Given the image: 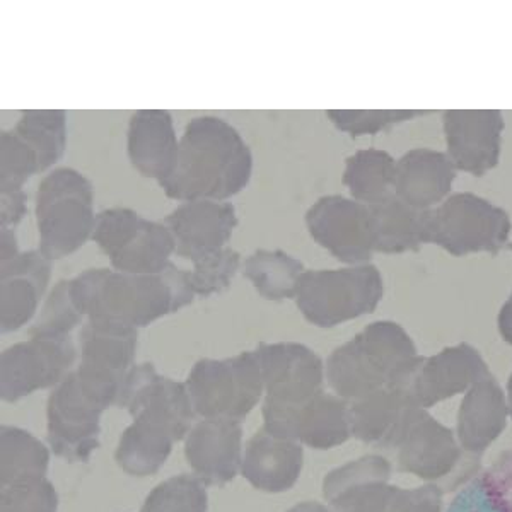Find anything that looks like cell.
<instances>
[{
    "label": "cell",
    "mask_w": 512,
    "mask_h": 512,
    "mask_svg": "<svg viewBox=\"0 0 512 512\" xmlns=\"http://www.w3.org/2000/svg\"><path fill=\"white\" fill-rule=\"evenodd\" d=\"M251 175L253 152L238 130L222 118L202 115L188 122L175 171L159 185L180 202H227L245 190Z\"/></svg>",
    "instance_id": "cell-1"
},
{
    "label": "cell",
    "mask_w": 512,
    "mask_h": 512,
    "mask_svg": "<svg viewBox=\"0 0 512 512\" xmlns=\"http://www.w3.org/2000/svg\"><path fill=\"white\" fill-rule=\"evenodd\" d=\"M72 303L89 320L147 326L192 303L188 270L169 263L161 274L135 275L89 268L70 279Z\"/></svg>",
    "instance_id": "cell-2"
},
{
    "label": "cell",
    "mask_w": 512,
    "mask_h": 512,
    "mask_svg": "<svg viewBox=\"0 0 512 512\" xmlns=\"http://www.w3.org/2000/svg\"><path fill=\"white\" fill-rule=\"evenodd\" d=\"M422 361L402 326L376 321L333 350L326 378L342 400L352 403L386 388H408Z\"/></svg>",
    "instance_id": "cell-3"
},
{
    "label": "cell",
    "mask_w": 512,
    "mask_h": 512,
    "mask_svg": "<svg viewBox=\"0 0 512 512\" xmlns=\"http://www.w3.org/2000/svg\"><path fill=\"white\" fill-rule=\"evenodd\" d=\"M93 185L72 168L50 171L36 190L40 253L50 262L72 255L93 238Z\"/></svg>",
    "instance_id": "cell-4"
},
{
    "label": "cell",
    "mask_w": 512,
    "mask_h": 512,
    "mask_svg": "<svg viewBox=\"0 0 512 512\" xmlns=\"http://www.w3.org/2000/svg\"><path fill=\"white\" fill-rule=\"evenodd\" d=\"M383 292V275L371 263L306 270L299 280L296 304L308 323L332 328L373 313Z\"/></svg>",
    "instance_id": "cell-5"
},
{
    "label": "cell",
    "mask_w": 512,
    "mask_h": 512,
    "mask_svg": "<svg viewBox=\"0 0 512 512\" xmlns=\"http://www.w3.org/2000/svg\"><path fill=\"white\" fill-rule=\"evenodd\" d=\"M511 234L506 210L475 193L449 195L443 204L425 210L422 239L453 256L497 253Z\"/></svg>",
    "instance_id": "cell-6"
},
{
    "label": "cell",
    "mask_w": 512,
    "mask_h": 512,
    "mask_svg": "<svg viewBox=\"0 0 512 512\" xmlns=\"http://www.w3.org/2000/svg\"><path fill=\"white\" fill-rule=\"evenodd\" d=\"M91 239L110 258L113 270L125 274H161L176 251L175 236L166 224L147 221L125 207L99 212Z\"/></svg>",
    "instance_id": "cell-7"
},
{
    "label": "cell",
    "mask_w": 512,
    "mask_h": 512,
    "mask_svg": "<svg viewBox=\"0 0 512 512\" xmlns=\"http://www.w3.org/2000/svg\"><path fill=\"white\" fill-rule=\"evenodd\" d=\"M187 390L200 417L243 420L265 388L255 352H243L222 361H198L188 376Z\"/></svg>",
    "instance_id": "cell-8"
},
{
    "label": "cell",
    "mask_w": 512,
    "mask_h": 512,
    "mask_svg": "<svg viewBox=\"0 0 512 512\" xmlns=\"http://www.w3.org/2000/svg\"><path fill=\"white\" fill-rule=\"evenodd\" d=\"M118 407L127 408L134 417L130 425L134 431L163 443L181 441L192 431L195 410L187 384L156 373L151 362L132 367Z\"/></svg>",
    "instance_id": "cell-9"
},
{
    "label": "cell",
    "mask_w": 512,
    "mask_h": 512,
    "mask_svg": "<svg viewBox=\"0 0 512 512\" xmlns=\"http://www.w3.org/2000/svg\"><path fill=\"white\" fill-rule=\"evenodd\" d=\"M137 340V328L123 323L88 320L82 326L76 376L86 395L105 410L120 402L128 373L135 366Z\"/></svg>",
    "instance_id": "cell-10"
},
{
    "label": "cell",
    "mask_w": 512,
    "mask_h": 512,
    "mask_svg": "<svg viewBox=\"0 0 512 512\" xmlns=\"http://www.w3.org/2000/svg\"><path fill=\"white\" fill-rule=\"evenodd\" d=\"M262 371L265 424L280 419L323 391V362L303 344H260L255 350Z\"/></svg>",
    "instance_id": "cell-11"
},
{
    "label": "cell",
    "mask_w": 512,
    "mask_h": 512,
    "mask_svg": "<svg viewBox=\"0 0 512 512\" xmlns=\"http://www.w3.org/2000/svg\"><path fill=\"white\" fill-rule=\"evenodd\" d=\"M77 359L72 338H30L0 355V396L16 403L33 391L59 386Z\"/></svg>",
    "instance_id": "cell-12"
},
{
    "label": "cell",
    "mask_w": 512,
    "mask_h": 512,
    "mask_svg": "<svg viewBox=\"0 0 512 512\" xmlns=\"http://www.w3.org/2000/svg\"><path fill=\"white\" fill-rule=\"evenodd\" d=\"M306 226L316 243L338 262L364 265L373 258L369 207L354 198L326 195L306 212Z\"/></svg>",
    "instance_id": "cell-13"
},
{
    "label": "cell",
    "mask_w": 512,
    "mask_h": 512,
    "mask_svg": "<svg viewBox=\"0 0 512 512\" xmlns=\"http://www.w3.org/2000/svg\"><path fill=\"white\" fill-rule=\"evenodd\" d=\"M105 408L82 390L76 371L52 391L48 400V443L70 463H86L99 448V417Z\"/></svg>",
    "instance_id": "cell-14"
},
{
    "label": "cell",
    "mask_w": 512,
    "mask_h": 512,
    "mask_svg": "<svg viewBox=\"0 0 512 512\" xmlns=\"http://www.w3.org/2000/svg\"><path fill=\"white\" fill-rule=\"evenodd\" d=\"M448 158L456 171L487 175L501 161L504 117L499 110H448L443 113Z\"/></svg>",
    "instance_id": "cell-15"
},
{
    "label": "cell",
    "mask_w": 512,
    "mask_h": 512,
    "mask_svg": "<svg viewBox=\"0 0 512 512\" xmlns=\"http://www.w3.org/2000/svg\"><path fill=\"white\" fill-rule=\"evenodd\" d=\"M400 449L398 461L402 472L415 473L425 480H439L453 473L460 463V449L454 444L453 434L436 420L415 407L403 420L390 448Z\"/></svg>",
    "instance_id": "cell-16"
},
{
    "label": "cell",
    "mask_w": 512,
    "mask_h": 512,
    "mask_svg": "<svg viewBox=\"0 0 512 512\" xmlns=\"http://www.w3.org/2000/svg\"><path fill=\"white\" fill-rule=\"evenodd\" d=\"M164 224L175 236L176 255L197 262L226 248L238 226V216L231 202L192 200L181 202Z\"/></svg>",
    "instance_id": "cell-17"
},
{
    "label": "cell",
    "mask_w": 512,
    "mask_h": 512,
    "mask_svg": "<svg viewBox=\"0 0 512 512\" xmlns=\"http://www.w3.org/2000/svg\"><path fill=\"white\" fill-rule=\"evenodd\" d=\"M487 376H490L489 367L480 352L472 345L460 344L424 359L408 391L419 407L427 408L472 388Z\"/></svg>",
    "instance_id": "cell-18"
},
{
    "label": "cell",
    "mask_w": 512,
    "mask_h": 512,
    "mask_svg": "<svg viewBox=\"0 0 512 512\" xmlns=\"http://www.w3.org/2000/svg\"><path fill=\"white\" fill-rule=\"evenodd\" d=\"M391 465L381 456H366L328 473L323 494L333 512H388L396 487L388 485Z\"/></svg>",
    "instance_id": "cell-19"
},
{
    "label": "cell",
    "mask_w": 512,
    "mask_h": 512,
    "mask_svg": "<svg viewBox=\"0 0 512 512\" xmlns=\"http://www.w3.org/2000/svg\"><path fill=\"white\" fill-rule=\"evenodd\" d=\"M52 277V262L38 251H24L0 262V330L11 333L33 320Z\"/></svg>",
    "instance_id": "cell-20"
},
{
    "label": "cell",
    "mask_w": 512,
    "mask_h": 512,
    "mask_svg": "<svg viewBox=\"0 0 512 512\" xmlns=\"http://www.w3.org/2000/svg\"><path fill=\"white\" fill-rule=\"evenodd\" d=\"M243 429L239 420L205 419L188 432L185 456L195 477L207 485H226L238 475Z\"/></svg>",
    "instance_id": "cell-21"
},
{
    "label": "cell",
    "mask_w": 512,
    "mask_h": 512,
    "mask_svg": "<svg viewBox=\"0 0 512 512\" xmlns=\"http://www.w3.org/2000/svg\"><path fill=\"white\" fill-rule=\"evenodd\" d=\"M347 403L320 391L301 407L265 424V429L297 443L308 444L309 448H335L344 444L352 434Z\"/></svg>",
    "instance_id": "cell-22"
},
{
    "label": "cell",
    "mask_w": 512,
    "mask_h": 512,
    "mask_svg": "<svg viewBox=\"0 0 512 512\" xmlns=\"http://www.w3.org/2000/svg\"><path fill=\"white\" fill-rule=\"evenodd\" d=\"M180 140L175 123L166 110L135 111L128 122L127 152L140 175L152 180H168L178 163Z\"/></svg>",
    "instance_id": "cell-23"
},
{
    "label": "cell",
    "mask_w": 512,
    "mask_h": 512,
    "mask_svg": "<svg viewBox=\"0 0 512 512\" xmlns=\"http://www.w3.org/2000/svg\"><path fill=\"white\" fill-rule=\"evenodd\" d=\"M456 178L448 154L417 147L396 161L393 193L414 209L431 210L443 204Z\"/></svg>",
    "instance_id": "cell-24"
},
{
    "label": "cell",
    "mask_w": 512,
    "mask_h": 512,
    "mask_svg": "<svg viewBox=\"0 0 512 512\" xmlns=\"http://www.w3.org/2000/svg\"><path fill=\"white\" fill-rule=\"evenodd\" d=\"M303 461L301 443L277 436L263 427L246 444L241 473L255 489L280 494L296 485Z\"/></svg>",
    "instance_id": "cell-25"
},
{
    "label": "cell",
    "mask_w": 512,
    "mask_h": 512,
    "mask_svg": "<svg viewBox=\"0 0 512 512\" xmlns=\"http://www.w3.org/2000/svg\"><path fill=\"white\" fill-rule=\"evenodd\" d=\"M419 407L408 388H386L349 405L350 432L354 437L379 448H390L391 441L410 414Z\"/></svg>",
    "instance_id": "cell-26"
},
{
    "label": "cell",
    "mask_w": 512,
    "mask_h": 512,
    "mask_svg": "<svg viewBox=\"0 0 512 512\" xmlns=\"http://www.w3.org/2000/svg\"><path fill=\"white\" fill-rule=\"evenodd\" d=\"M506 425V402L492 374L466 395L460 412V437L468 451L480 453Z\"/></svg>",
    "instance_id": "cell-27"
},
{
    "label": "cell",
    "mask_w": 512,
    "mask_h": 512,
    "mask_svg": "<svg viewBox=\"0 0 512 512\" xmlns=\"http://www.w3.org/2000/svg\"><path fill=\"white\" fill-rule=\"evenodd\" d=\"M367 207L371 216V231L376 253L400 255L407 251H419L420 246L424 245L422 210L405 204L395 193Z\"/></svg>",
    "instance_id": "cell-28"
},
{
    "label": "cell",
    "mask_w": 512,
    "mask_h": 512,
    "mask_svg": "<svg viewBox=\"0 0 512 512\" xmlns=\"http://www.w3.org/2000/svg\"><path fill=\"white\" fill-rule=\"evenodd\" d=\"M446 512H512V451L466 483Z\"/></svg>",
    "instance_id": "cell-29"
},
{
    "label": "cell",
    "mask_w": 512,
    "mask_h": 512,
    "mask_svg": "<svg viewBox=\"0 0 512 512\" xmlns=\"http://www.w3.org/2000/svg\"><path fill=\"white\" fill-rule=\"evenodd\" d=\"M396 161L381 149H361L345 159L344 181L357 202L373 205L393 193Z\"/></svg>",
    "instance_id": "cell-30"
},
{
    "label": "cell",
    "mask_w": 512,
    "mask_h": 512,
    "mask_svg": "<svg viewBox=\"0 0 512 512\" xmlns=\"http://www.w3.org/2000/svg\"><path fill=\"white\" fill-rule=\"evenodd\" d=\"M303 263L286 251L256 250L245 260L243 274L260 296L268 301H286L296 297Z\"/></svg>",
    "instance_id": "cell-31"
},
{
    "label": "cell",
    "mask_w": 512,
    "mask_h": 512,
    "mask_svg": "<svg viewBox=\"0 0 512 512\" xmlns=\"http://www.w3.org/2000/svg\"><path fill=\"white\" fill-rule=\"evenodd\" d=\"M50 466L47 446L18 427H0V483L2 489L26 478H45Z\"/></svg>",
    "instance_id": "cell-32"
},
{
    "label": "cell",
    "mask_w": 512,
    "mask_h": 512,
    "mask_svg": "<svg viewBox=\"0 0 512 512\" xmlns=\"http://www.w3.org/2000/svg\"><path fill=\"white\" fill-rule=\"evenodd\" d=\"M12 130L36 152L40 171H47L64 156L67 113L64 110H24Z\"/></svg>",
    "instance_id": "cell-33"
},
{
    "label": "cell",
    "mask_w": 512,
    "mask_h": 512,
    "mask_svg": "<svg viewBox=\"0 0 512 512\" xmlns=\"http://www.w3.org/2000/svg\"><path fill=\"white\" fill-rule=\"evenodd\" d=\"M209 495L195 475H178L147 495L140 512H207Z\"/></svg>",
    "instance_id": "cell-34"
},
{
    "label": "cell",
    "mask_w": 512,
    "mask_h": 512,
    "mask_svg": "<svg viewBox=\"0 0 512 512\" xmlns=\"http://www.w3.org/2000/svg\"><path fill=\"white\" fill-rule=\"evenodd\" d=\"M82 318L84 315L70 297V279L60 280L48 294L40 316L28 335L30 338H67Z\"/></svg>",
    "instance_id": "cell-35"
},
{
    "label": "cell",
    "mask_w": 512,
    "mask_h": 512,
    "mask_svg": "<svg viewBox=\"0 0 512 512\" xmlns=\"http://www.w3.org/2000/svg\"><path fill=\"white\" fill-rule=\"evenodd\" d=\"M41 173L40 161L14 130L0 134V193L19 192L31 176Z\"/></svg>",
    "instance_id": "cell-36"
},
{
    "label": "cell",
    "mask_w": 512,
    "mask_h": 512,
    "mask_svg": "<svg viewBox=\"0 0 512 512\" xmlns=\"http://www.w3.org/2000/svg\"><path fill=\"white\" fill-rule=\"evenodd\" d=\"M239 263L241 256L229 246L193 262V270H188V275L195 296L209 297L226 291L238 274Z\"/></svg>",
    "instance_id": "cell-37"
},
{
    "label": "cell",
    "mask_w": 512,
    "mask_h": 512,
    "mask_svg": "<svg viewBox=\"0 0 512 512\" xmlns=\"http://www.w3.org/2000/svg\"><path fill=\"white\" fill-rule=\"evenodd\" d=\"M59 495L47 478H26L2 489L0 512H57Z\"/></svg>",
    "instance_id": "cell-38"
},
{
    "label": "cell",
    "mask_w": 512,
    "mask_h": 512,
    "mask_svg": "<svg viewBox=\"0 0 512 512\" xmlns=\"http://www.w3.org/2000/svg\"><path fill=\"white\" fill-rule=\"evenodd\" d=\"M429 111L420 110H326L328 118L335 123L338 130L345 134L371 135L378 134L384 128L407 122L412 118L425 115Z\"/></svg>",
    "instance_id": "cell-39"
},
{
    "label": "cell",
    "mask_w": 512,
    "mask_h": 512,
    "mask_svg": "<svg viewBox=\"0 0 512 512\" xmlns=\"http://www.w3.org/2000/svg\"><path fill=\"white\" fill-rule=\"evenodd\" d=\"M443 490L427 485L419 490L395 489L388 512H439Z\"/></svg>",
    "instance_id": "cell-40"
},
{
    "label": "cell",
    "mask_w": 512,
    "mask_h": 512,
    "mask_svg": "<svg viewBox=\"0 0 512 512\" xmlns=\"http://www.w3.org/2000/svg\"><path fill=\"white\" fill-rule=\"evenodd\" d=\"M28 212V197L23 190L0 193V224L2 229H16Z\"/></svg>",
    "instance_id": "cell-41"
},
{
    "label": "cell",
    "mask_w": 512,
    "mask_h": 512,
    "mask_svg": "<svg viewBox=\"0 0 512 512\" xmlns=\"http://www.w3.org/2000/svg\"><path fill=\"white\" fill-rule=\"evenodd\" d=\"M21 251L18 248V239L14 229H0V262H9L16 258Z\"/></svg>",
    "instance_id": "cell-42"
},
{
    "label": "cell",
    "mask_w": 512,
    "mask_h": 512,
    "mask_svg": "<svg viewBox=\"0 0 512 512\" xmlns=\"http://www.w3.org/2000/svg\"><path fill=\"white\" fill-rule=\"evenodd\" d=\"M497 321H499V332H501L502 338L506 340L507 344L512 345V292L502 306Z\"/></svg>",
    "instance_id": "cell-43"
},
{
    "label": "cell",
    "mask_w": 512,
    "mask_h": 512,
    "mask_svg": "<svg viewBox=\"0 0 512 512\" xmlns=\"http://www.w3.org/2000/svg\"><path fill=\"white\" fill-rule=\"evenodd\" d=\"M287 512H330L325 506H321L318 502H303L292 507L291 511Z\"/></svg>",
    "instance_id": "cell-44"
},
{
    "label": "cell",
    "mask_w": 512,
    "mask_h": 512,
    "mask_svg": "<svg viewBox=\"0 0 512 512\" xmlns=\"http://www.w3.org/2000/svg\"><path fill=\"white\" fill-rule=\"evenodd\" d=\"M509 400H511V414H512V376L509 379Z\"/></svg>",
    "instance_id": "cell-45"
}]
</instances>
